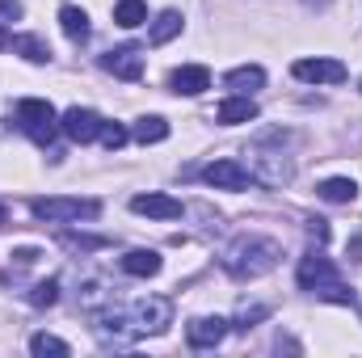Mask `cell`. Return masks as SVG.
Wrapping results in <instances>:
<instances>
[{"mask_svg": "<svg viewBox=\"0 0 362 358\" xmlns=\"http://www.w3.org/2000/svg\"><path fill=\"white\" fill-rule=\"evenodd\" d=\"M278 258H282L278 241H270V236H240V241L228 245L223 270L232 278H262V274H270L278 266Z\"/></svg>", "mask_w": 362, "mask_h": 358, "instance_id": "6da1fadb", "label": "cell"}, {"mask_svg": "<svg viewBox=\"0 0 362 358\" xmlns=\"http://www.w3.org/2000/svg\"><path fill=\"white\" fill-rule=\"evenodd\" d=\"M30 211L34 219H47V224H72V219H97L101 202L97 198H34Z\"/></svg>", "mask_w": 362, "mask_h": 358, "instance_id": "7a4b0ae2", "label": "cell"}, {"mask_svg": "<svg viewBox=\"0 0 362 358\" xmlns=\"http://www.w3.org/2000/svg\"><path fill=\"white\" fill-rule=\"evenodd\" d=\"M122 321L131 325V333H135V337L165 333V329L173 325V304H169V299H160V295H148V299H135V304H131V312H127Z\"/></svg>", "mask_w": 362, "mask_h": 358, "instance_id": "3957f363", "label": "cell"}, {"mask_svg": "<svg viewBox=\"0 0 362 358\" xmlns=\"http://www.w3.org/2000/svg\"><path fill=\"white\" fill-rule=\"evenodd\" d=\"M17 122H21V131H25L34 144H51V135H55V127H59V114H55L51 101L25 97V101H17Z\"/></svg>", "mask_w": 362, "mask_h": 358, "instance_id": "277c9868", "label": "cell"}, {"mask_svg": "<svg viewBox=\"0 0 362 358\" xmlns=\"http://www.w3.org/2000/svg\"><path fill=\"white\" fill-rule=\"evenodd\" d=\"M249 156H253V165H249V178L262 181V185H286V181L295 178V165H291L282 152H270V148H253Z\"/></svg>", "mask_w": 362, "mask_h": 358, "instance_id": "5b68a950", "label": "cell"}, {"mask_svg": "<svg viewBox=\"0 0 362 358\" xmlns=\"http://www.w3.org/2000/svg\"><path fill=\"white\" fill-rule=\"evenodd\" d=\"M101 114H93V110H81V105H72V110H64L59 114V131L72 139V144H93L97 135H101Z\"/></svg>", "mask_w": 362, "mask_h": 358, "instance_id": "8992f818", "label": "cell"}, {"mask_svg": "<svg viewBox=\"0 0 362 358\" xmlns=\"http://www.w3.org/2000/svg\"><path fill=\"white\" fill-rule=\"evenodd\" d=\"M295 81L308 85H341L346 81V64L341 59H295Z\"/></svg>", "mask_w": 362, "mask_h": 358, "instance_id": "52a82bcc", "label": "cell"}, {"mask_svg": "<svg viewBox=\"0 0 362 358\" xmlns=\"http://www.w3.org/2000/svg\"><path fill=\"white\" fill-rule=\"evenodd\" d=\"M295 278H299V287H303V291H320V287L337 282L341 274H337V266H333L325 253H308V258L299 262V270H295Z\"/></svg>", "mask_w": 362, "mask_h": 358, "instance_id": "ba28073f", "label": "cell"}, {"mask_svg": "<svg viewBox=\"0 0 362 358\" xmlns=\"http://www.w3.org/2000/svg\"><path fill=\"white\" fill-rule=\"evenodd\" d=\"M101 68L114 72L118 81H139L144 76V51L139 47H114L101 55Z\"/></svg>", "mask_w": 362, "mask_h": 358, "instance_id": "9c48e42d", "label": "cell"}, {"mask_svg": "<svg viewBox=\"0 0 362 358\" xmlns=\"http://www.w3.org/2000/svg\"><path fill=\"white\" fill-rule=\"evenodd\" d=\"M223 337H228V321L223 316H198V321L185 325V342L194 350H215Z\"/></svg>", "mask_w": 362, "mask_h": 358, "instance_id": "30bf717a", "label": "cell"}, {"mask_svg": "<svg viewBox=\"0 0 362 358\" xmlns=\"http://www.w3.org/2000/svg\"><path fill=\"white\" fill-rule=\"evenodd\" d=\"M202 181L215 185V190H245L253 178H249V169H245L240 161H211V165L202 169Z\"/></svg>", "mask_w": 362, "mask_h": 358, "instance_id": "8fae6325", "label": "cell"}, {"mask_svg": "<svg viewBox=\"0 0 362 358\" xmlns=\"http://www.w3.org/2000/svg\"><path fill=\"white\" fill-rule=\"evenodd\" d=\"M131 211L135 215H152V219H181L185 207H181L177 198H169V194H135Z\"/></svg>", "mask_w": 362, "mask_h": 358, "instance_id": "7c38bea8", "label": "cell"}, {"mask_svg": "<svg viewBox=\"0 0 362 358\" xmlns=\"http://www.w3.org/2000/svg\"><path fill=\"white\" fill-rule=\"evenodd\" d=\"M169 89L173 93H185V97H198V93L211 89V72L202 64H181L177 72L169 76Z\"/></svg>", "mask_w": 362, "mask_h": 358, "instance_id": "4fadbf2b", "label": "cell"}, {"mask_svg": "<svg viewBox=\"0 0 362 358\" xmlns=\"http://www.w3.org/2000/svg\"><path fill=\"white\" fill-rule=\"evenodd\" d=\"M253 118H257V101L253 97H228L215 110V122H223V127H240V122H253Z\"/></svg>", "mask_w": 362, "mask_h": 358, "instance_id": "5bb4252c", "label": "cell"}, {"mask_svg": "<svg viewBox=\"0 0 362 358\" xmlns=\"http://www.w3.org/2000/svg\"><path fill=\"white\" fill-rule=\"evenodd\" d=\"M122 270L131 278H152V274H160V253L156 249H131L122 258Z\"/></svg>", "mask_w": 362, "mask_h": 358, "instance_id": "9a60e30c", "label": "cell"}, {"mask_svg": "<svg viewBox=\"0 0 362 358\" xmlns=\"http://www.w3.org/2000/svg\"><path fill=\"white\" fill-rule=\"evenodd\" d=\"M8 51H17V55L30 59V64H47V59H51V47H47L38 34H13V38H8Z\"/></svg>", "mask_w": 362, "mask_h": 358, "instance_id": "2e32d148", "label": "cell"}, {"mask_svg": "<svg viewBox=\"0 0 362 358\" xmlns=\"http://www.w3.org/2000/svg\"><path fill=\"white\" fill-rule=\"evenodd\" d=\"M59 25H64V34H68L72 42H85V38H89V13L76 8V4H64V8H59Z\"/></svg>", "mask_w": 362, "mask_h": 358, "instance_id": "e0dca14e", "label": "cell"}, {"mask_svg": "<svg viewBox=\"0 0 362 358\" xmlns=\"http://www.w3.org/2000/svg\"><path fill=\"white\" fill-rule=\"evenodd\" d=\"M223 85L236 93H249V89H262L266 85V72L257 68V64H245V68H232L228 76H223Z\"/></svg>", "mask_w": 362, "mask_h": 358, "instance_id": "ac0fdd59", "label": "cell"}, {"mask_svg": "<svg viewBox=\"0 0 362 358\" xmlns=\"http://www.w3.org/2000/svg\"><path fill=\"white\" fill-rule=\"evenodd\" d=\"M181 34V13L177 8H165L156 21H152V30H148V38H152V47H165L169 38H177Z\"/></svg>", "mask_w": 362, "mask_h": 358, "instance_id": "d6986e66", "label": "cell"}, {"mask_svg": "<svg viewBox=\"0 0 362 358\" xmlns=\"http://www.w3.org/2000/svg\"><path fill=\"white\" fill-rule=\"evenodd\" d=\"M114 21H118L122 30H135V25L148 21V4H144V0H118V4H114Z\"/></svg>", "mask_w": 362, "mask_h": 358, "instance_id": "ffe728a7", "label": "cell"}, {"mask_svg": "<svg viewBox=\"0 0 362 358\" xmlns=\"http://www.w3.org/2000/svg\"><path fill=\"white\" fill-rule=\"evenodd\" d=\"M325 202H354V194H358V185L350 178H329V181H320V190H316Z\"/></svg>", "mask_w": 362, "mask_h": 358, "instance_id": "44dd1931", "label": "cell"}, {"mask_svg": "<svg viewBox=\"0 0 362 358\" xmlns=\"http://www.w3.org/2000/svg\"><path fill=\"white\" fill-rule=\"evenodd\" d=\"M135 139L139 144H160V139H169V122L160 114H148V118L135 122Z\"/></svg>", "mask_w": 362, "mask_h": 358, "instance_id": "7402d4cb", "label": "cell"}, {"mask_svg": "<svg viewBox=\"0 0 362 358\" xmlns=\"http://www.w3.org/2000/svg\"><path fill=\"white\" fill-rule=\"evenodd\" d=\"M30 354L38 358H68V342H59V337H51V333H34L30 337Z\"/></svg>", "mask_w": 362, "mask_h": 358, "instance_id": "603a6c76", "label": "cell"}, {"mask_svg": "<svg viewBox=\"0 0 362 358\" xmlns=\"http://www.w3.org/2000/svg\"><path fill=\"white\" fill-rule=\"evenodd\" d=\"M55 299H59V282H55V278H47V282H38V287L30 291V304H34V308H51Z\"/></svg>", "mask_w": 362, "mask_h": 358, "instance_id": "cb8c5ba5", "label": "cell"}, {"mask_svg": "<svg viewBox=\"0 0 362 358\" xmlns=\"http://www.w3.org/2000/svg\"><path fill=\"white\" fill-rule=\"evenodd\" d=\"M316 295H320V299H329V304H350V308H354V291H350L341 278H337V282H329V287H320Z\"/></svg>", "mask_w": 362, "mask_h": 358, "instance_id": "d4e9b609", "label": "cell"}, {"mask_svg": "<svg viewBox=\"0 0 362 358\" xmlns=\"http://www.w3.org/2000/svg\"><path fill=\"white\" fill-rule=\"evenodd\" d=\"M110 152H118L122 144H127V127H118V122H101V135H97Z\"/></svg>", "mask_w": 362, "mask_h": 358, "instance_id": "484cf974", "label": "cell"}, {"mask_svg": "<svg viewBox=\"0 0 362 358\" xmlns=\"http://www.w3.org/2000/svg\"><path fill=\"white\" fill-rule=\"evenodd\" d=\"M59 241H64L68 249H101V245H105V241H97V236H76V232H64Z\"/></svg>", "mask_w": 362, "mask_h": 358, "instance_id": "4316f807", "label": "cell"}, {"mask_svg": "<svg viewBox=\"0 0 362 358\" xmlns=\"http://www.w3.org/2000/svg\"><path fill=\"white\" fill-rule=\"evenodd\" d=\"M270 316V308H240V316H236V329H249L253 321H266Z\"/></svg>", "mask_w": 362, "mask_h": 358, "instance_id": "83f0119b", "label": "cell"}, {"mask_svg": "<svg viewBox=\"0 0 362 358\" xmlns=\"http://www.w3.org/2000/svg\"><path fill=\"white\" fill-rule=\"evenodd\" d=\"M308 236H312L316 245H325V241H329V224H325V219H308Z\"/></svg>", "mask_w": 362, "mask_h": 358, "instance_id": "f1b7e54d", "label": "cell"}, {"mask_svg": "<svg viewBox=\"0 0 362 358\" xmlns=\"http://www.w3.org/2000/svg\"><path fill=\"white\" fill-rule=\"evenodd\" d=\"M0 13L4 17H21V0H0Z\"/></svg>", "mask_w": 362, "mask_h": 358, "instance_id": "f546056e", "label": "cell"}, {"mask_svg": "<svg viewBox=\"0 0 362 358\" xmlns=\"http://www.w3.org/2000/svg\"><path fill=\"white\" fill-rule=\"evenodd\" d=\"M13 258H17V262H21V266H30V262H38V249H17V253H13Z\"/></svg>", "mask_w": 362, "mask_h": 358, "instance_id": "4dcf8cb0", "label": "cell"}, {"mask_svg": "<svg viewBox=\"0 0 362 358\" xmlns=\"http://www.w3.org/2000/svg\"><path fill=\"white\" fill-rule=\"evenodd\" d=\"M350 262H362V236L350 241Z\"/></svg>", "mask_w": 362, "mask_h": 358, "instance_id": "1f68e13d", "label": "cell"}, {"mask_svg": "<svg viewBox=\"0 0 362 358\" xmlns=\"http://www.w3.org/2000/svg\"><path fill=\"white\" fill-rule=\"evenodd\" d=\"M0 224H4V207H0Z\"/></svg>", "mask_w": 362, "mask_h": 358, "instance_id": "d6a6232c", "label": "cell"}]
</instances>
